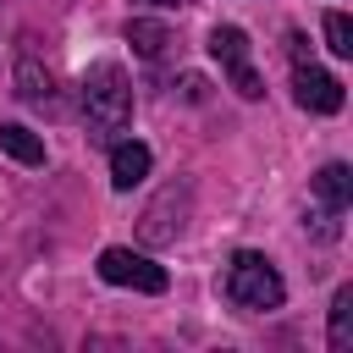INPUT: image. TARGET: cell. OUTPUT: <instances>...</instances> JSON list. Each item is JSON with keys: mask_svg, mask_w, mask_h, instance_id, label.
I'll return each mask as SVG.
<instances>
[{"mask_svg": "<svg viewBox=\"0 0 353 353\" xmlns=\"http://www.w3.org/2000/svg\"><path fill=\"white\" fill-rule=\"evenodd\" d=\"M99 276H105L110 287H132V292H165V287H171L165 265H154V259L138 254V248H105V254H99Z\"/></svg>", "mask_w": 353, "mask_h": 353, "instance_id": "5", "label": "cell"}, {"mask_svg": "<svg viewBox=\"0 0 353 353\" xmlns=\"http://www.w3.org/2000/svg\"><path fill=\"white\" fill-rule=\"evenodd\" d=\"M0 149L17 160V165H44V138L22 121H0Z\"/></svg>", "mask_w": 353, "mask_h": 353, "instance_id": "9", "label": "cell"}, {"mask_svg": "<svg viewBox=\"0 0 353 353\" xmlns=\"http://www.w3.org/2000/svg\"><path fill=\"white\" fill-rule=\"evenodd\" d=\"M210 55L221 61L226 83H232L243 99H259V94H265V83H259V72H254V61H248V33H243V28H232V22L210 28Z\"/></svg>", "mask_w": 353, "mask_h": 353, "instance_id": "3", "label": "cell"}, {"mask_svg": "<svg viewBox=\"0 0 353 353\" xmlns=\"http://www.w3.org/2000/svg\"><path fill=\"white\" fill-rule=\"evenodd\" d=\"M149 165H154L149 143H138V138L116 143V149H110V188H116V193H132V188L149 176Z\"/></svg>", "mask_w": 353, "mask_h": 353, "instance_id": "7", "label": "cell"}, {"mask_svg": "<svg viewBox=\"0 0 353 353\" xmlns=\"http://www.w3.org/2000/svg\"><path fill=\"white\" fill-rule=\"evenodd\" d=\"M127 44H132L143 61H160V55L171 50V28L154 22V17H132V22H127Z\"/></svg>", "mask_w": 353, "mask_h": 353, "instance_id": "10", "label": "cell"}, {"mask_svg": "<svg viewBox=\"0 0 353 353\" xmlns=\"http://www.w3.org/2000/svg\"><path fill=\"white\" fill-rule=\"evenodd\" d=\"M188 204H193V188H188V182H165V188H160V199L143 210L138 237H143L149 248L176 243V237H182V226H188Z\"/></svg>", "mask_w": 353, "mask_h": 353, "instance_id": "4", "label": "cell"}, {"mask_svg": "<svg viewBox=\"0 0 353 353\" xmlns=\"http://www.w3.org/2000/svg\"><path fill=\"white\" fill-rule=\"evenodd\" d=\"M226 298H232L237 309H248V314H270V309H281L287 281H281V270H276L265 254L237 248L232 265H226Z\"/></svg>", "mask_w": 353, "mask_h": 353, "instance_id": "2", "label": "cell"}, {"mask_svg": "<svg viewBox=\"0 0 353 353\" xmlns=\"http://www.w3.org/2000/svg\"><path fill=\"white\" fill-rule=\"evenodd\" d=\"M77 99H83L88 132H94L99 143L116 138V132H127V121H132V83H127V72H121L116 61H94V66L83 72Z\"/></svg>", "mask_w": 353, "mask_h": 353, "instance_id": "1", "label": "cell"}, {"mask_svg": "<svg viewBox=\"0 0 353 353\" xmlns=\"http://www.w3.org/2000/svg\"><path fill=\"white\" fill-rule=\"evenodd\" d=\"M331 353H353V287H342L331 298V325H325Z\"/></svg>", "mask_w": 353, "mask_h": 353, "instance_id": "12", "label": "cell"}, {"mask_svg": "<svg viewBox=\"0 0 353 353\" xmlns=\"http://www.w3.org/2000/svg\"><path fill=\"white\" fill-rule=\"evenodd\" d=\"M325 50L331 55H353V22H347V11H325Z\"/></svg>", "mask_w": 353, "mask_h": 353, "instance_id": "13", "label": "cell"}, {"mask_svg": "<svg viewBox=\"0 0 353 353\" xmlns=\"http://www.w3.org/2000/svg\"><path fill=\"white\" fill-rule=\"evenodd\" d=\"M314 193L325 199V210H347V199H353V171L342 165V160H331V165H320V176H314Z\"/></svg>", "mask_w": 353, "mask_h": 353, "instance_id": "11", "label": "cell"}, {"mask_svg": "<svg viewBox=\"0 0 353 353\" xmlns=\"http://www.w3.org/2000/svg\"><path fill=\"white\" fill-rule=\"evenodd\" d=\"M292 99H298L303 110H314V116H336V110H342V83H336L331 72L298 61V66H292Z\"/></svg>", "mask_w": 353, "mask_h": 353, "instance_id": "6", "label": "cell"}, {"mask_svg": "<svg viewBox=\"0 0 353 353\" xmlns=\"http://www.w3.org/2000/svg\"><path fill=\"white\" fill-rule=\"evenodd\" d=\"M149 6H165V11H176V6H193V0H149Z\"/></svg>", "mask_w": 353, "mask_h": 353, "instance_id": "14", "label": "cell"}, {"mask_svg": "<svg viewBox=\"0 0 353 353\" xmlns=\"http://www.w3.org/2000/svg\"><path fill=\"white\" fill-rule=\"evenodd\" d=\"M17 94H22L28 105H39V110H55V77H50L33 55L17 61Z\"/></svg>", "mask_w": 353, "mask_h": 353, "instance_id": "8", "label": "cell"}]
</instances>
